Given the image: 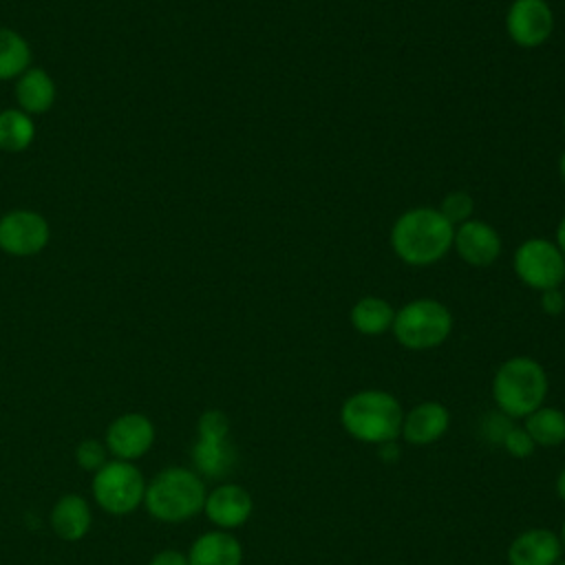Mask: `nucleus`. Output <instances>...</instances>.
I'll use <instances>...</instances> for the list:
<instances>
[{"instance_id": "f257e3e1", "label": "nucleus", "mask_w": 565, "mask_h": 565, "mask_svg": "<svg viewBox=\"0 0 565 565\" xmlns=\"http://www.w3.org/2000/svg\"><path fill=\"white\" fill-rule=\"evenodd\" d=\"M455 225L430 205L404 210L391 225L388 243L397 260L411 267H428L452 249Z\"/></svg>"}, {"instance_id": "f03ea898", "label": "nucleus", "mask_w": 565, "mask_h": 565, "mask_svg": "<svg viewBox=\"0 0 565 565\" xmlns=\"http://www.w3.org/2000/svg\"><path fill=\"white\" fill-rule=\"evenodd\" d=\"M205 497V483L194 470L170 466L146 483L143 505L157 521L181 523L203 510Z\"/></svg>"}, {"instance_id": "7ed1b4c3", "label": "nucleus", "mask_w": 565, "mask_h": 565, "mask_svg": "<svg viewBox=\"0 0 565 565\" xmlns=\"http://www.w3.org/2000/svg\"><path fill=\"white\" fill-rule=\"evenodd\" d=\"M342 426L360 441L386 444L402 433V406L384 391H360L351 395L340 411Z\"/></svg>"}, {"instance_id": "20e7f679", "label": "nucleus", "mask_w": 565, "mask_h": 565, "mask_svg": "<svg viewBox=\"0 0 565 565\" xmlns=\"http://www.w3.org/2000/svg\"><path fill=\"white\" fill-rule=\"evenodd\" d=\"M492 395L505 415L527 417L541 408L547 395V375L543 366L532 358H510L494 373Z\"/></svg>"}, {"instance_id": "39448f33", "label": "nucleus", "mask_w": 565, "mask_h": 565, "mask_svg": "<svg viewBox=\"0 0 565 565\" xmlns=\"http://www.w3.org/2000/svg\"><path fill=\"white\" fill-rule=\"evenodd\" d=\"M391 331L395 340L411 351L433 349L450 335L452 313L441 300L415 298L395 311Z\"/></svg>"}, {"instance_id": "423d86ee", "label": "nucleus", "mask_w": 565, "mask_h": 565, "mask_svg": "<svg viewBox=\"0 0 565 565\" xmlns=\"http://www.w3.org/2000/svg\"><path fill=\"white\" fill-rule=\"evenodd\" d=\"M93 497L97 505L113 514L124 516L135 512L146 497V479L135 461L108 459L95 475H93Z\"/></svg>"}, {"instance_id": "0eeeda50", "label": "nucleus", "mask_w": 565, "mask_h": 565, "mask_svg": "<svg viewBox=\"0 0 565 565\" xmlns=\"http://www.w3.org/2000/svg\"><path fill=\"white\" fill-rule=\"evenodd\" d=\"M514 276L534 291L561 287L565 280V256L554 238L530 236L512 254Z\"/></svg>"}, {"instance_id": "6e6552de", "label": "nucleus", "mask_w": 565, "mask_h": 565, "mask_svg": "<svg viewBox=\"0 0 565 565\" xmlns=\"http://www.w3.org/2000/svg\"><path fill=\"white\" fill-rule=\"evenodd\" d=\"M503 26L516 46L539 49L554 33V11L547 0H512Z\"/></svg>"}, {"instance_id": "1a4fd4ad", "label": "nucleus", "mask_w": 565, "mask_h": 565, "mask_svg": "<svg viewBox=\"0 0 565 565\" xmlns=\"http://www.w3.org/2000/svg\"><path fill=\"white\" fill-rule=\"evenodd\" d=\"M49 223L31 210H13L0 218V249L11 256H33L49 243Z\"/></svg>"}, {"instance_id": "9d476101", "label": "nucleus", "mask_w": 565, "mask_h": 565, "mask_svg": "<svg viewBox=\"0 0 565 565\" xmlns=\"http://www.w3.org/2000/svg\"><path fill=\"white\" fill-rule=\"evenodd\" d=\"M154 424L141 413H124L115 417L104 435L108 455L121 461H135L143 457L154 444Z\"/></svg>"}, {"instance_id": "9b49d317", "label": "nucleus", "mask_w": 565, "mask_h": 565, "mask_svg": "<svg viewBox=\"0 0 565 565\" xmlns=\"http://www.w3.org/2000/svg\"><path fill=\"white\" fill-rule=\"evenodd\" d=\"M452 249L463 263L472 267H488L499 260L503 252V241L494 225L472 216L455 225Z\"/></svg>"}, {"instance_id": "f8f14e48", "label": "nucleus", "mask_w": 565, "mask_h": 565, "mask_svg": "<svg viewBox=\"0 0 565 565\" xmlns=\"http://www.w3.org/2000/svg\"><path fill=\"white\" fill-rule=\"evenodd\" d=\"M203 512L214 525L223 530L238 527L252 514V497L238 483H221L218 488L207 492Z\"/></svg>"}, {"instance_id": "ddd939ff", "label": "nucleus", "mask_w": 565, "mask_h": 565, "mask_svg": "<svg viewBox=\"0 0 565 565\" xmlns=\"http://www.w3.org/2000/svg\"><path fill=\"white\" fill-rule=\"evenodd\" d=\"M561 556V541L552 530H527L519 534L510 550V565H554Z\"/></svg>"}, {"instance_id": "4468645a", "label": "nucleus", "mask_w": 565, "mask_h": 565, "mask_svg": "<svg viewBox=\"0 0 565 565\" xmlns=\"http://www.w3.org/2000/svg\"><path fill=\"white\" fill-rule=\"evenodd\" d=\"M93 523L90 505L82 494H62L51 510V527L62 541H79L88 534Z\"/></svg>"}, {"instance_id": "2eb2a0df", "label": "nucleus", "mask_w": 565, "mask_h": 565, "mask_svg": "<svg viewBox=\"0 0 565 565\" xmlns=\"http://www.w3.org/2000/svg\"><path fill=\"white\" fill-rule=\"evenodd\" d=\"M450 415L439 402H424L415 406L402 422V435L406 441L424 446L439 439L448 428Z\"/></svg>"}, {"instance_id": "dca6fc26", "label": "nucleus", "mask_w": 565, "mask_h": 565, "mask_svg": "<svg viewBox=\"0 0 565 565\" xmlns=\"http://www.w3.org/2000/svg\"><path fill=\"white\" fill-rule=\"evenodd\" d=\"M241 561L243 550L238 539L223 530L201 534L188 552L190 565H241Z\"/></svg>"}, {"instance_id": "f3484780", "label": "nucleus", "mask_w": 565, "mask_h": 565, "mask_svg": "<svg viewBox=\"0 0 565 565\" xmlns=\"http://www.w3.org/2000/svg\"><path fill=\"white\" fill-rule=\"evenodd\" d=\"M15 99L26 115L46 113L55 102L53 77L44 68H26L15 84Z\"/></svg>"}, {"instance_id": "a211bd4d", "label": "nucleus", "mask_w": 565, "mask_h": 565, "mask_svg": "<svg viewBox=\"0 0 565 565\" xmlns=\"http://www.w3.org/2000/svg\"><path fill=\"white\" fill-rule=\"evenodd\" d=\"M192 461L196 470L210 479H221L234 463V450L227 437L199 435L192 446Z\"/></svg>"}, {"instance_id": "6ab92c4d", "label": "nucleus", "mask_w": 565, "mask_h": 565, "mask_svg": "<svg viewBox=\"0 0 565 565\" xmlns=\"http://www.w3.org/2000/svg\"><path fill=\"white\" fill-rule=\"evenodd\" d=\"M353 329L362 335H380L391 331L395 320V309L388 300L380 296H362L349 313Z\"/></svg>"}, {"instance_id": "aec40b11", "label": "nucleus", "mask_w": 565, "mask_h": 565, "mask_svg": "<svg viewBox=\"0 0 565 565\" xmlns=\"http://www.w3.org/2000/svg\"><path fill=\"white\" fill-rule=\"evenodd\" d=\"M33 137H35V124L31 115L18 108H9L0 113V150L22 152L31 146Z\"/></svg>"}, {"instance_id": "412c9836", "label": "nucleus", "mask_w": 565, "mask_h": 565, "mask_svg": "<svg viewBox=\"0 0 565 565\" xmlns=\"http://www.w3.org/2000/svg\"><path fill=\"white\" fill-rule=\"evenodd\" d=\"M31 49L13 29L0 26V79H11L29 68Z\"/></svg>"}, {"instance_id": "4be33fe9", "label": "nucleus", "mask_w": 565, "mask_h": 565, "mask_svg": "<svg viewBox=\"0 0 565 565\" xmlns=\"http://www.w3.org/2000/svg\"><path fill=\"white\" fill-rule=\"evenodd\" d=\"M525 430L539 446H558L565 441V413L558 408L541 406L525 419Z\"/></svg>"}, {"instance_id": "5701e85b", "label": "nucleus", "mask_w": 565, "mask_h": 565, "mask_svg": "<svg viewBox=\"0 0 565 565\" xmlns=\"http://www.w3.org/2000/svg\"><path fill=\"white\" fill-rule=\"evenodd\" d=\"M437 210H439L452 225H459V223L472 218L475 201H472V196H470L468 192L455 190V192H448V194L441 199V203H439Z\"/></svg>"}, {"instance_id": "b1692460", "label": "nucleus", "mask_w": 565, "mask_h": 565, "mask_svg": "<svg viewBox=\"0 0 565 565\" xmlns=\"http://www.w3.org/2000/svg\"><path fill=\"white\" fill-rule=\"evenodd\" d=\"M108 450H106V444L99 441V439H84L77 444L75 448V461L82 470H88V472H97L108 459H106Z\"/></svg>"}, {"instance_id": "393cba45", "label": "nucleus", "mask_w": 565, "mask_h": 565, "mask_svg": "<svg viewBox=\"0 0 565 565\" xmlns=\"http://www.w3.org/2000/svg\"><path fill=\"white\" fill-rule=\"evenodd\" d=\"M503 446L508 448L510 455L523 459V457L532 455V450H534V439L530 437V433H527L525 428L512 426V428H508L505 435H503Z\"/></svg>"}, {"instance_id": "a878e982", "label": "nucleus", "mask_w": 565, "mask_h": 565, "mask_svg": "<svg viewBox=\"0 0 565 565\" xmlns=\"http://www.w3.org/2000/svg\"><path fill=\"white\" fill-rule=\"evenodd\" d=\"M230 424L221 411H205L199 419V435L207 437H227Z\"/></svg>"}, {"instance_id": "bb28decb", "label": "nucleus", "mask_w": 565, "mask_h": 565, "mask_svg": "<svg viewBox=\"0 0 565 565\" xmlns=\"http://www.w3.org/2000/svg\"><path fill=\"white\" fill-rule=\"evenodd\" d=\"M541 309L547 316H561L565 311V294L561 287H552L541 291Z\"/></svg>"}, {"instance_id": "cd10ccee", "label": "nucleus", "mask_w": 565, "mask_h": 565, "mask_svg": "<svg viewBox=\"0 0 565 565\" xmlns=\"http://www.w3.org/2000/svg\"><path fill=\"white\" fill-rule=\"evenodd\" d=\"M148 565H190L188 556L181 554L179 550H161L157 552Z\"/></svg>"}, {"instance_id": "c85d7f7f", "label": "nucleus", "mask_w": 565, "mask_h": 565, "mask_svg": "<svg viewBox=\"0 0 565 565\" xmlns=\"http://www.w3.org/2000/svg\"><path fill=\"white\" fill-rule=\"evenodd\" d=\"M554 243L558 245V249L563 252L565 256V214L561 216V221L556 223V234H554Z\"/></svg>"}, {"instance_id": "c756f323", "label": "nucleus", "mask_w": 565, "mask_h": 565, "mask_svg": "<svg viewBox=\"0 0 565 565\" xmlns=\"http://www.w3.org/2000/svg\"><path fill=\"white\" fill-rule=\"evenodd\" d=\"M556 492H558V497L565 501V468L561 470V475H558V479H556Z\"/></svg>"}, {"instance_id": "7c9ffc66", "label": "nucleus", "mask_w": 565, "mask_h": 565, "mask_svg": "<svg viewBox=\"0 0 565 565\" xmlns=\"http://www.w3.org/2000/svg\"><path fill=\"white\" fill-rule=\"evenodd\" d=\"M556 170H558V177L565 181V150L558 154V161H556Z\"/></svg>"}, {"instance_id": "2f4dec72", "label": "nucleus", "mask_w": 565, "mask_h": 565, "mask_svg": "<svg viewBox=\"0 0 565 565\" xmlns=\"http://www.w3.org/2000/svg\"><path fill=\"white\" fill-rule=\"evenodd\" d=\"M563 545H565V523H563Z\"/></svg>"}, {"instance_id": "473e14b6", "label": "nucleus", "mask_w": 565, "mask_h": 565, "mask_svg": "<svg viewBox=\"0 0 565 565\" xmlns=\"http://www.w3.org/2000/svg\"><path fill=\"white\" fill-rule=\"evenodd\" d=\"M563 132H565V113H563Z\"/></svg>"}, {"instance_id": "72a5a7b5", "label": "nucleus", "mask_w": 565, "mask_h": 565, "mask_svg": "<svg viewBox=\"0 0 565 565\" xmlns=\"http://www.w3.org/2000/svg\"><path fill=\"white\" fill-rule=\"evenodd\" d=\"M563 294H565V280H563Z\"/></svg>"}, {"instance_id": "f704fd0d", "label": "nucleus", "mask_w": 565, "mask_h": 565, "mask_svg": "<svg viewBox=\"0 0 565 565\" xmlns=\"http://www.w3.org/2000/svg\"><path fill=\"white\" fill-rule=\"evenodd\" d=\"M561 565H565V561H563V563H561Z\"/></svg>"}]
</instances>
